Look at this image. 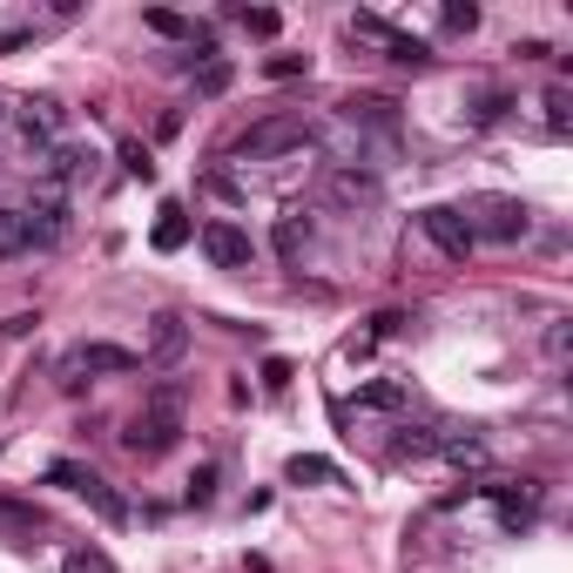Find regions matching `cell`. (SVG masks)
Masks as SVG:
<instances>
[{
	"instance_id": "1",
	"label": "cell",
	"mask_w": 573,
	"mask_h": 573,
	"mask_svg": "<svg viewBox=\"0 0 573 573\" xmlns=\"http://www.w3.org/2000/svg\"><path fill=\"white\" fill-rule=\"evenodd\" d=\"M183 385L176 378H162L149 398H142V412L129 419V432H122V446L135 452V459H162V452H170L176 439H183Z\"/></svg>"
},
{
	"instance_id": "2",
	"label": "cell",
	"mask_w": 573,
	"mask_h": 573,
	"mask_svg": "<svg viewBox=\"0 0 573 573\" xmlns=\"http://www.w3.org/2000/svg\"><path fill=\"white\" fill-rule=\"evenodd\" d=\"M459 216L472 223V243H520L533 229V209L520 196H472Z\"/></svg>"
},
{
	"instance_id": "3",
	"label": "cell",
	"mask_w": 573,
	"mask_h": 573,
	"mask_svg": "<svg viewBox=\"0 0 573 573\" xmlns=\"http://www.w3.org/2000/svg\"><path fill=\"white\" fill-rule=\"evenodd\" d=\"M48 485H68V493H81V500H89V507L109 520V526H129V520H135V513H129V500L115 493V485H109L102 472H89V465H74V459H54V465H48Z\"/></svg>"
},
{
	"instance_id": "4",
	"label": "cell",
	"mask_w": 573,
	"mask_h": 573,
	"mask_svg": "<svg viewBox=\"0 0 573 573\" xmlns=\"http://www.w3.org/2000/svg\"><path fill=\"white\" fill-rule=\"evenodd\" d=\"M310 122L304 115H264L236 135V155H250V162H270V155H290V149H310Z\"/></svg>"
},
{
	"instance_id": "5",
	"label": "cell",
	"mask_w": 573,
	"mask_h": 573,
	"mask_svg": "<svg viewBox=\"0 0 573 573\" xmlns=\"http://www.w3.org/2000/svg\"><path fill=\"white\" fill-rule=\"evenodd\" d=\"M351 34L358 41H371V48H385V61H398V68H432V48L419 41V34H398L391 21H378V14H351Z\"/></svg>"
},
{
	"instance_id": "6",
	"label": "cell",
	"mask_w": 573,
	"mask_h": 573,
	"mask_svg": "<svg viewBox=\"0 0 573 573\" xmlns=\"http://www.w3.org/2000/svg\"><path fill=\"white\" fill-rule=\"evenodd\" d=\"M142 358L135 351H122V345H74L68 358H61V385L68 391H81V378H95V371H109V378H129Z\"/></svg>"
},
{
	"instance_id": "7",
	"label": "cell",
	"mask_w": 573,
	"mask_h": 573,
	"mask_svg": "<svg viewBox=\"0 0 573 573\" xmlns=\"http://www.w3.org/2000/svg\"><path fill=\"white\" fill-rule=\"evenodd\" d=\"M250 250H257V243H250V229H236V223H203V257L216 264V270H243V264H250Z\"/></svg>"
},
{
	"instance_id": "8",
	"label": "cell",
	"mask_w": 573,
	"mask_h": 573,
	"mask_svg": "<svg viewBox=\"0 0 573 573\" xmlns=\"http://www.w3.org/2000/svg\"><path fill=\"white\" fill-rule=\"evenodd\" d=\"M419 229L439 243L446 257H459V264H465V250H472V223H465L452 203H432V209H419Z\"/></svg>"
},
{
	"instance_id": "9",
	"label": "cell",
	"mask_w": 573,
	"mask_h": 573,
	"mask_svg": "<svg viewBox=\"0 0 573 573\" xmlns=\"http://www.w3.org/2000/svg\"><path fill=\"white\" fill-rule=\"evenodd\" d=\"M21 223H28V250H48V243H61V229H68V203H61V190H41V203H28Z\"/></svg>"
},
{
	"instance_id": "10",
	"label": "cell",
	"mask_w": 573,
	"mask_h": 573,
	"mask_svg": "<svg viewBox=\"0 0 573 573\" xmlns=\"http://www.w3.org/2000/svg\"><path fill=\"white\" fill-rule=\"evenodd\" d=\"M14 129H21V135H28V142L41 149V142H54V135L68 129V109H61L54 95H28V102L14 109Z\"/></svg>"
},
{
	"instance_id": "11",
	"label": "cell",
	"mask_w": 573,
	"mask_h": 573,
	"mask_svg": "<svg viewBox=\"0 0 573 573\" xmlns=\"http://www.w3.org/2000/svg\"><path fill=\"white\" fill-rule=\"evenodd\" d=\"M324 196H331L338 209H371L385 190H378L371 170H331V176H324Z\"/></svg>"
},
{
	"instance_id": "12",
	"label": "cell",
	"mask_w": 573,
	"mask_h": 573,
	"mask_svg": "<svg viewBox=\"0 0 573 573\" xmlns=\"http://www.w3.org/2000/svg\"><path fill=\"white\" fill-rule=\"evenodd\" d=\"M345 122H351V129L398 135V102H391V95H351V102H345Z\"/></svg>"
},
{
	"instance_id": "13",
	"label": "cell",
	"mask_w": 573,
	"mask_h": 573,
	"mask_svg": "<svg viewBox=\"0 0 573 573\" xmlns=\"http://www.w3.org/2000/svg\"><path fill=\"white\" fill-rule=\"evenodd\" d=\"M89 162H95L89 149H74V142H54V149H48V162H41V176L61 190V183H81V176H89Z\"/></svg>"
},
{
	"instance_id": "14",
	"label": "cell",
	"mask_w": 573,
	"mask_h": 573,
	"mask_svg": "<svg viewBox=\"0 0 573 573\" xmlns=\"http://www.w3.org/2000/svg\"><path fill=\"white\" fill-rule=\"evenodd\" d=\"M183 345H190L183 317H176V310H162V317H155V331H149V358H155V365H176V358H183Z\"/></svg>"
},
{
	"instance_id": "15",
	"label": "cell",
	"mask_w": 573,
	"mask_h": 573,
	"mask_svg": "<svg viewBox=\"0 0 573 573\" xmlns=\"http://www.w3.org/2000/svg\"><path fill=\"white\" fill-rule=\"evenodd\" d=\"M270 243H277V257H284V264H297V257H304V243H310V223H304V209H290V216H277V229H270Z\"/></svg>"
},
{
	"instance_id": "16",
	"label": "cell",
	"mask_w": 573,
	"mask_h": 573,
	"mask_svg": "<svg viewBox=\"0 0 573 573\" xmlns=\"http://www.w3.org/2000/svg\"><path fill=\"white\" fill-rule=\"evenodd\" d=\"M284 472H290V485H338V479H345L331 459H317V452H297Z\"/></svg>"
},
{
	"instance_id": "17",
	"label": "cell",
	"mask_w": 573,
	"mask_h": 573,
	"mask_svg": "<svg viewBox=\"0 0 573 573\" xmlns=\"http://www.w3.org/2000/svg\"><path fill=\"white\" fill-rule=\"evenodd\" d=\"M149 243H155L162 257H170V250H183V243H190V216H183V209L170 203V209H162V223L149 229Z\"/></svg>"
},
{
	"instance_id": "18",
	"label": "cell",
	"mask_w": 573,
	"mask_h": 573,
	"mask_svg": "<svg viewBox=\"0 0 573 573\" xmlns=\"http://www.w3.org/2000/svg\"><path fill=\"white\" fill-rule=\"evenodd\" d=\"M14 257H28V223L21 209H0V264H14Z\"/></svg>"
},
{
	"instance_id": "19",
	"label": "cell",
	"mask_w": 573,
	"mask_h": 573,
	"mask_svg": "<svg viewBox=\"0 0 573 573\" xmlns=\"http://www.w3.org/2000/svg\"><path fill=\"white\" fill-rule=\"evenodd\" d=\"M358 405H365V412H398V405H405V385H398V378H371V385L358 391Z\"/></svg>"
},
{
	"instance_id": "20",
	"label": "cell",
	"mask_w": 573,
	"mask_h": 573,
	"mask_svg": "<svg viewBox=\"0 0 573 573\" xmlns=\"http://www.w3.org/2000/svg\"><path fill=\"white\" fill-rule=\"evenodd\" d=\"M432 452H439V439H432L426 426H405L398 446H391V459H432Z\"/></svg>"
},
{
	"instance_id": "21",
	"label": "cell",
	"mask_w": 573,
	"mask_h": 573,
	"mask_svg": "<svg viewBox=\"0 0 573 573\" xmlns=\"http://www.w3.org/2000/svg\"><path fill=\"white\" fill-rule=\"evenodd\" d=\"M142 21H149L155 34H170V41H203V28H190V21H183V14H170V8H149Z\"/></svg>"
},
{
	"instance_id": "22",
	"label": "cell",
	"mask_w": 573,
	"mask_h": 573,
	"mask_svg": "<svg viewBox=\"0 0 573 573\" xmlns=\"http://www.w3.org/2000/svg\"><path fill=\"white\" fill-rule=\"evenodd\" d=\"M540 109H546V129H553V135H566V129H573V95H566V89H546V95H540Z\"/></svg>"
},
{
	"instance_id": "23",
	"label": "cell",
	"mask_w": 573,
	"mask_h": 573,
	"mask_svg": "<svg viewBox=\"0 0 573 573\" xmlns=\"http://www.w3.org/2000/svg\"><path fill=\"white\" fill-rule=\"evenodd\" d=\"M61 573H115V560H109L102 546H74V553L61 560Z\"/></svg>"
},
{
	"instance_id": "24",
	"label": "cell",
	"mask_w": 573,
	"mask_h": 573,
	"mask_svg": "<svg viewBox=\"0 0 573 573\" xmlns=\"http://www.w3.org/2000/svg\"><path fill=\"white\" fill-rule=\"evenodd\" d=\"M115 155H122V170H129V176H135V183H155V155H149V149H142V142H122V149H115Z\"/></svg>"
},
{
	"instance_id": "25",
	"label": "cell",
	"mask_w": 573,
	"mask_h": 573,
	"mask_svg": "<svg viewBox=\"0 0 573 573\" xmlns=\"http://www.w3.org/2000/svg\"><path fill=\"white\" fill-rule=\"evenodd\" d=\"M439 452H446L452 465H472V472L485 465V446H479V439H439Z\"/></svg>"
},
{
	"instance_id": "26",
	"label": "cell",
	"mask_w": 573,
	"mask_h": 573,
	"mask_svg": "<svg viewBox=\"0 0 573 573\" xmlns=\"http://www.w3.org/2000/svg\"><path fill=\"white\" fill-rule=\"evenodd\" d=\"M0 526H14V533H41L48 520H41L34 507H14V500H0Z\"/></svg>"
},
{
	"instance_id": "27",
	"label": "cell",
	"mask_w": 573,
	"mask_h": 573,
	"mask_svg": "<svg viewBox=\"0 0 573 573\" xmlns=\"http://www.w3.org/2000/svg\"><path fill=\"white\" fill-rule=\"evenodd\" d=\"M236 21H243V28H250V34H257V41H270V34H277V28H284V21H277V8H243V14H236Z\"/></svg>"
},
{
	"instance_id": "28",
	"label": "cell",
	"mask_w": 573,
	"mask_h": 573,
	"mask_svg": "<svg viewBox=\"0 0 573 573\" xmlns=\"http://www.w3.org/2000/svg\"><path fill=\"white\" fill-rule=\"evenodd\" d=\"M264 74H270V81H290V74H310V54H270V61H264Z\"/></svg>"
},
{
	"instance_id": "29",
	"label": "cell",
	"mask_w": 573,
	"mask_h": 573,
	"mask_svg": "<svg viewBox=\"0 0 573 573\" xmlns=\"http://www.w3.org/2000/svg\"><path fill=\"white\" fill-rule=\"evenodd\" d=\"M216 500V465H196L190 472V507H209Z\"/></svg>"
},
{
	"instance_id": "30",
	"label": "cell",
	"mask_w": 573,
	"mask_h": 573,
	"mask_svg": "<svg viewBox=\"0 0 573 573\" xmlns=\"http://www.w3.org/2000/svg\"><path fill=\"white\" fill-rule=\"evenodd\" d=\"M229 89V61H209L203 74H196V95H223Z\"/></svg>"
},
{
	"instance_id": "31",
	"label": "cell",
	"mask_w": 573,
	"mask_h": 573,
	"mask_svg": "<svg viewBox=\"0 0 573 573\" xmlns=\"http://www.w3.org/2000/svg\"><path fill=\"white\" fill-rule=\"evenodd\" d=\"M500 115H507V95H500V89H485V95L472 102V122H479V129H485V122H500Z\"/></svg>"
},
{
	"instance_id": "32",
	"label": "cell",
	"mask_w": 573,
	"mask_h": 573,
	"mask_svg": "<svg viewBox=\"0 0 573 573\" xmlns=\"http://www.w3.org/2000/svg\"><path fill=\"white\" fill-rule=\"evenodd\" d=\"M446 28H452V34H472V28H479V8H472V0H452V8H446Z\"/></svg>"
},
{
	"instance_id": "33",
	"label": "cell",
	"mask_w": 573,
	"mask_h": 573,
	"mask_svg": "<svg viewBox=\"0 0 573 573\" xmlns=\"http://www.w3.org/2000/svg\"><path fill=\"white\" fill-rule=\"evenodd\" d=\"M398 324H405L398 310H378V317H371V331H365V345H378V338H391V331H398Z\"/></svg>"
},
{
	"instance_id": "34",
	"label": "cell",
	"mask_w": 573,
	"mask_h": 573,
	"mask_svg": "<svg viewBox=\"0 0 573 573\" xmlns=\"http://www.w3.org/2000/svg\"><path fill=\"white\" fill-rule=\"evenodd\" d=\"M546 358H553V365H566V324H560V317L546 324Z\"/></svg>"
},
{
	"instance_id": "35",
	"label": "cell",
	"mask_w": 573,
	"mask_h": 573,
	"mask_svg": "<svg viewBox=\"0 0 573 573\" xmlns=\"http://www.w3.org/2000/svg\"><path fill=\"white\" fill-rule=\"evenodd\" d=\"M264 385L284 391V385H290V358H264Z\"/></svg>"
},
{
	"instance_id": "36",
	"label": "cell",
	"mask_w": 573,
	"mask_h": 573,
	"mask_svg": "<svg viewBox=\"0 0 573 573\" xmlns=\"http://www.w3.org/2000/svg\"><path fill=\"white\" fill-rule=\"evenodd\" d=\"M34 41V28H0V54H21Z\"/></svg>"
}]
</instances>
